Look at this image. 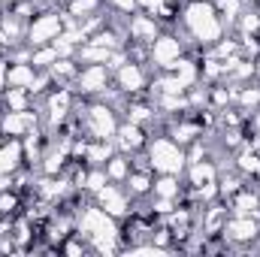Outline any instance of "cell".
Masks as SVG:
<instances>
[{
    "mask_svg": "<svg viewBox=\"0 0 260 257\" xmlns=\"http://www.w3.org/2000/svg\"><path fill=\"white\" fill-rule=\"evenodd\" d=\"M79 236L91 239V245L97 251H112L118 242V224L115 218L100 209V206H85L79 212Z\"/></svg>",
    "mask_w": 260,
    "mask_h": 257,
    "instance_id": "6da1fadb",
    "label": "cell"
},
{
    "mask_svg": "<svg viewBox=\"0 0 260 257\" xmlns=\"http://www.w3.org/2000/svg\"><path fill=\"white\" fill-rule=\"evenodd\" d=\"M185 27L191 30L200 46H215L221 40V18H218V6L209 0H191L185 6Z\"/></svg>",
    "mask_w": 260,
    "mask_h": 257,
    "instance_id": "7a4b0ae2",
    "label": "cell"
},
{
    "mask_svg": "<svg viewBox=\"0 0 260 257\" xmlns=\"http://www.w3.org/2000/svg\"><path fill=\"white\" fill-rule=\"evenodd\" d=\"M145 160H148V167L154 173H173V176H179L188 167L185 148L176 139H167V136H157V139L148 142V157Z\"/></svg>",
    "mask_w": 260,
    "mask_h": 257,
    "instance_id": "3957f363",
    "label": "cell"
},
{
    "mask_svg": "<svg viewBox=\"0 0 260 257\" xmlns=\"http://www.w3.org/2000/svg\"><path fill=\"white\" fill-rule=\"evenodd\" d=\"M61 30H64V15H61L58 9L37 15V18L27 24V30H24L27 49H40V46H49V43H52V40H55Z\"/></svg>",
    "mask_w": 260,
    "mask_h": 257,
    "instance_id": "277c9868",
    "label": "cell"
},
{
    "mask_svg": "<svg viewBox=\"0 0 260 257\" xmlns=\"http://www.w3.org/2000/svg\"><path fill=\"white\" fill-rule=\"evenodd\" d=\"M85 127L94 139H115L118 133V118L106 103H94L85 109Z\"/></svg>",
    "mask_w": 260,
    "mask_h": 257,
    "instance_id": "5b68a950",
    "label": "cell"
},
{
    "mask_svg": "<svg viewBox=\"0 0 260 257\" xmlns=\"http://www.w3.org/2000/svg\"><path fill=\"white\" fill-rule=\"evenodd\" d=\"M182 52H185V46H182V40H179V37L160 34V37L151 43V49H148V58H151V64L160 67V70H173V67L179 64Z\"/></svg>",
    "mask_w": 260,
    "mask_h": 257,
    "instance_id": "8992f818",
    "label": "cell"
},
{
    "mask_svg": "<svg viewBox=\"0 0 260 257\" xmlns=\"http://www.w3.org/2000/svg\"><path fill=\"white\" fill-rule=\"evenodd\" d=\"M109 85V67L106 64H88L76 73V91L82 94H106Z\"/></svg>",
    "mask_w": 260,
    "mask_h": 257,
    "instance_id": "52a82bcc",
    "label": "cell"
},
{
    "mask_svg": "<svg viewBox=\"0 0 260 257\" xmlns=\"http://www.w3.org/2000/svg\"><path fill=\"white\" fill-rule=\"evenodd\" d=\"M94 197H97V206L106 209L112 218H124V215L130 212V203H127V197H124V191L118 188V182H112V185L106 182Z\"/></svg>",
    "mask_w": 260,
    "mask_h": 257,
    "instance_id": "ba28073f",
    "label": "cell"
},
{
    "mask_svg": "<svg viewBox=\"0 0 260 257\" xmlns=\"http://www.w3.org/2000/svg\"><path fill=\"white\" fill-rule=\"evenodd\" d=\"M127 34L130 40H136V43H154L157 37H160V27H157V21H154V15H148V12H133V18L127 21Z\"/></svg>",
    "mask_w": 260,
    "mask_h": 257,
    "instance_id": "9c48e42d",
    "label": "cell"
},
{
    "mask_svg": "<svg viewBox=\"0 0 260 257\" xmlns=\"http://www.w3.org/2000/svg\"><path fill=\"white\" fill-rule=\"evenodd\" d=\"M221 233H224L227 239H233V242H251V239L260 236V224L251 218V215H239V218L224 221Z\"/></svg>",
    "mask_w": 260,
    "mask_h": 257,
    "instance_id": "30bf717a",
    "label": "cell"
},
{
    "mask_svg": "<svg viewBox=\"0 0 260 257\" xmlns=\"http://www.w3.org/2000/svg\"><path fill=\"white\" fill-rule=\"evenodd\" d=\"M34 124H37V115H30L27 109L24 112H6L3 118H0V133L3 136H9V139H21L27 130H34Z\"/></svg>",
    "mask_w": 260,
    "mask_h": 257,
    "instance_id": "8fae6325",
    "label": "cell"
},
{
    "mask_svg": "<svg viewBox=\"0 0 260 257\" xmlns=\"http://www.w3.org/2000/svg\"><path fill=\"white\" fill-rule=\"evenodd\" d=\"M115 73H118V88L124 94H139L145 88V70L139 64H133L130 58H127V64H121Z\"/></svg>",
    "mask_w": 260,
    "mask_h": 257,
    "instance_id": "7c38bea8",
    "label": "cell"
},
{
    "mask_svg": "<svg viewBox=\"0 0 260 257\" xmlns=\"http://www.w3.org/2000/svg\"><path fill=\"white\" fill-rule=\"evenodd\" d=\"M24 164V145L21 139H9L0 145V176H12Z\"/></svg>",
    "mask_w": 260,
    "mask_h": 257,
    "instance_id": "4fadbf2b",
    "label": "cell"
},
{
    "mask_svg": "<svg viewBox=\"0 0 260 257\" xmlns=\"http://www.w3.org/2000/svg\"><path fill=\"white\" fill-rule=\"evenodd\" d=\"M115 142H118V148H124V151H139L142 145H145V130L142 124H118V133H115Z\"/></svg>",
    "mask_w": 260,
    "mask_h": 257,
    "instance_id": "5bb4252c",
    "label": "cell"
},
{
    "mask_svg": "<svg viewBox=\"0 0 260 257\" xmlns=\"http://www.w3.org/2000/svg\"><path fill=\"white\" fill-rule=\"evenodd\" d=\"M37 73H40V70L30 64V61H18V64H12L6 70V85H9V88H27V91H30Z\"/></svg>",
    "mask_w": 260,
    "mask_h": 257,
    "instance_id": "9a60e30c",
    "label": "cell"
},
{
    "mask_svg": "<svg viewBox=\"0 0 260 257\" xmlns=\"http://www.w3.org/2000/svg\"><path fill=\"white\" fill-rule=\"evenodd\" d=\"M70 106H73V94H70L67 88H58V91L49 97V124H52V127L64 124V118H67V112H70Z\"/></svg>",
    "mask_w": 260,
    "mask_h": 257,
    "instance_id": "2e32d148",
    "label": "cell"
},
{
    "mask_svg": "<svg viewBox=\"0 0 260 257\" xmlns=\"http://www.w3.org/2000/svg\"><path fill=\"white\" fill-rule=\"evenodd\" d=\"M85 157H88V164H94V167H106V160L112 157V139H97L94 145L85 148Z\"/></svg>",
    "mask_w": 260,
    "mask_h": 257,
    "instance_id": "e0dca14e",
    "label": "cell"
},
{
    "mask_svg": "<svg viewBox=\"0 0 260 257\" xmlns=\"http://www.w3.org/2000/svg\"><path fill=\"white\" fill-rule=\"evenodd\" d=\"M179 176H173V173H160V179H154V185H151V194L154 197H170V200H176L179 197Z\"/></svg>",
    "mask_w": 260,
    "mask_h": 257,
    "instance_id": "ac0fdd59",
    "label": "cell"
},
{
    "mask_svg": "<svg viewBox=\"0 0 260 257\" xmlns=\"http://www.w3.org/2000/svg\"><path fill=\"white\" fill-rule=\"evenodd\" d=\"M106 176H109V182H127L130 176V160L124 154H112L109 160H106Z\"/></svg>",
    "mask_w": 260,
    "mask_h": 257,
    "instance_id": "d6986e66",
    "label": "cell"
},
{
    "mask_svg": "<svg viewBox=\"0 0 260 257\" xmlns=\"http://www.w3.org/2000/svg\"><path fill=\"white\" fill-rule=\"evenodd\" d=\"M215 176H218L215 164H209V160H197V164H191V185H194V188H203V185L215 182Z\"/></svg>",
    "mask_w": 260,
    "mask_h": 257,
    "instance_id": "ffe728a7",
    "label": "cell"
},
{
    "mask_svg": "<svg viewBox=\"0 0 260 257\" xmlns=\"http://www.w3.org/2000/svg\"><path fill=\"white\" fill-rule=\"evenodd\" d=\"M79 58H82V64H109L112 52H109V49H103V46H94V43H82Z\"/></svg>",
    "mask_w": 260,
    "mask_h": 257,
    "instance_id": "44dd1931",
    "label": "cell"
},
{
    "mask_svg": "<svg viewBox=\"0 0 260 257\" xmlns=\"http://www.w3.org/2000/svg\"><path fill=\"white\" fill-rule=\"evenodd\" d=\"M151 185H154V179L148 176V170H130V176H127V188L130 194H151Z\"/></svg>",
    "mask_w": 260,
    "mask_h": 257,
    "instance_id": "7402d4cb",
    "label": "cell"
},
{
    "mask_svg": "<svg viewBox=\"0 0 260 257\" xmlns=\"http://www.w3.org/2000/svg\"><path fill=\"white\" fill-rule=\"evenodd\" d=\"M97 9H100V0H73L67 6V15H73L76 21H85V18H94Z\"/></svg>",
    "mask_w": 260,
    "mask_h": 257,
    "instance_id": "603a6c76",
    "label": "cell"
},
{
    "mask_svg": "<svg viewBox=\"0 0 260 257\" xmlns=\"http://www.w3.org/2000/svg\"><path fill=\"white\" fill-rule=\"evenodd\" d=\"M170 73H173V76H176V79H179V82L185 85V91H188V88L194 85L197 76H200V73H197V64H194V61H188V58H179V64L173 67Z\"/></svg>",
    "mask_w": 260,
    "mask_h": 257,
    "instance_id": "cb8c5ba5",
    "label": "cell"
},
{
    "mask_svg": "<svg viewBox=\"0 0 260 257\" xmlns=\"http://www.w3.org/2000/svg\"><path fill=\"white\" fill-rule=\"evenodd\" d=\"M55 61H58V52H55L52 43L49 46H40V49H30V64L37 67V70H49Z\"/></svg>",
    "mask_w": 260,
    "mask_h": 257,
    "instance_id": "d4e9b609",
    "label": "cell"
},
{
    "mask_svg": "<svg viewBox=\"0 0 260 257\" xmlns=\"http://www.w3.org/2000/svg\"><path fill=\"white\" fill-rule=\"evenodd\" d=\"M3 103L12 112H24L27 109V88H6L3 91Z\"/></svg>",
    "mask_w": 260,
    "mask_h": 257,
    "instance_id": "484cf974",
    "label": "cell"
},
{
    "mask_svg": "<svg viewBox=\"0 0 260 257\" xmlns=\"http://www.w3.org/2000/svg\"><path fill=\"white\" fill-rule=\"evenodd\" d=\"M236 100L245 112H257L260 109V88L257 85H245L242 91H236Z\"/></svg>",
    "mask_w": 260,
    "mask_h": 257,
    "instance_id": "4316f807",
    "label": "cell"
},
{
    "mask_svg": "<svg viewBox=\"0 0 260 257\" xmlns=\"http://www.w3.org/2000/svg\"><path fill=\"white\" fill-rule=\"evenodd\" d=\"M67 154H70L67 145L55 148V151H49V154H46V164H43V173H46V176H58L61 167H64V160H67Z\"/></svg>",
    "mask_w": 260,
    "mask_h": 257,
    "instance_id": "83f0119b",
    "label": "cell"
},
{
    "mask_svg": "<svg viewBox=\"0 0 260 257\" xmlns=\"http://www.w3.org/2000/svg\"><path fill=\"white\" fill-rule=\"evenodd\" d=\"M64 191H67V185L61 179H55V176H46V179L37 185V194H40L43 200H58Z\"/></svg>",
    "mask_w": 260,
    "mask_h": 257,
    "instance_id": "f1b7e54d",
    "label": "cell"
},
{
    "mask_svg": "<svg viewBox=\"0 0 260 257\" xmlns=\"http://www.w3.org/2000/svg\"><path fill=\"white\" fill-rule=\"evenodd\" d=\"M233 209H236L239 215H254V212L260 209V200H257V194L239 191L236 197H233Z\"/></svg>",
    "mask_w": 260,
    "mask_h": 257,
    "instance_id": "f546056e",
    "label": "cell"
},
{
    "mask_svg": "<svg viewBox=\"0 0 260 257\" xmlns=\"http://www.w3.org/2000/svg\"><path fill=\"white\" fill-rule=\"evenodd\" d=\"M197 136H200V124H176V130H173V139H176L179 145L194 142Z\"/></svg>",
    "mask_w": 260,
    "mask_h": 257,
    "instance_id": "4dcf8cb0",
    "label": "cell"
},
{
    "mask_svg": "<svg viewBox=\"0 0 260 257\" xmlns=\"http://www.w3.org/2000/svg\"><path fill=\"white\" fill-rule=\"evenodd\" d=\"M106 182H109L106 170H103V167H97L94 173H88V176H85V185H82V188H85V191H91V194H97L103 185H106Z\"/></svg>",
    "mask_w": 260,
    "mask_h": 257,
    "instance_id": "1f68e13d",
    "label": "cell"
},
{
    "mask_svg": "<svg viewBox=\"0 0 260 257\" xmlns=\"http://www.w3.org/2000/svg\"><path fill=\"white\" fill-rule=\"evenodd\" d=\"M154 88H157L160 94H185V85H182L173 73H170V76H164V79H157V82H154Z\"/></svg>",
    "mask_w": 260,
    "mask_h": 257,
    "instance_id": "d6a6232c",
    "label": "cell"
},
{
    "mask_svg": "<svg viewBox=\"0 0 260 257\" xmlns=\"http://www.w3.org/2000/svg\"><path fill=\"white\" fill-rule=\"evenodd\" d=\"M151 118H154V112H151L148 106H142V103H136V106L127 109V121H133V124H145V121H151Z\"/></svg>",
    "mask_w": 260,
    "mask_h": 257,
    "instance_id": "836d02e7",
    "label": "cell"
},
{
    "mask_svg": "<svg viewBox=\"0 0 260 257\" xmlns=\"http://www.w3.org/2000/svg\"><path fill=\"white\" fill-rule=\"evenodd\" d=\"M236 167H239L242 173H260V157L254 154V151H242Z\"/></svg>",
    "mask_w": 260,
    "mask_h": 257,
    "instance_id": "e575fe53",
    "label": "cell"
},
{
    "mask_svg": "<svg viewBox=\"0 0 260 257\" xmlns=\"http://www.w3.org/2000/svg\"><path fill=\"white\" fill-rule=\"evenodd\" d=\"M239 27H242V34H245V37L257 34V30H260V15H257V12H242V21H239Z\"/></svg>",
    "mask_w": 260,
    "mask_h": 257,
    "instance_id": "d590c367",
    "label": "cell"
},
{
    "mask_svg": "<svg viewBox=\"0 0 260 257\" xmlns=\"http://www.w3.org/2000/svg\"><path fill=\"white\" fill-rule=\"evenodd\" d=\"M15 209H18V197H15V194L0 191V215H12Z\"/></svg>",
    "mask_w": 260,
    "mask_h": 257,
    "instance_id": "8d00e7d4",
    "label": "cell"
},
{
    "mask_svg": "<svg viewBox=\"0 0 260 257\" xmlns=\"http://www.w3.org/2000/svg\"><path fill=\"white\" fill-rule=\"evenodd\" d=\"M233 97H236V91H224V88H215V91H212V100H215V106H227Z\"/></svg>",
    "mask_w": 260,
    "mask_h": 257,
    "instance_id": "74e56055",
    "label": "cell"
},
{
    "mask_svg": "<svg viewBox=\"0 0 260 257\" xmlns=\"http://www.w3.org/2000/svg\"><path fill=\"white\" fill-rule=\"evenodd\" d=\"M164 0H136V9H145L148 15H160Z\"/></svg>",
    "mask_w": 260,
    "mask_h": 257,
    "instance_id": "f35d334b",
    "label": "cell"
},
{
    "mask_svg": "<svg viewBox=\"0 0 260 257\" xmlns=\"http://www.w3.org/2000/svg\"><path fill=\"white\" fill-rule=\"evenodd\" d=\"M109 3H112V6H115V9H118V12H136V0H109Z\"/></svg>",
    "mask_w": 260,
    "mask_h": 257,
    "instance_id": "ab89813d",
    "label": "cell"
},
{
    "mask_svg": "<svg viewBox=\"0 0 260 257\" xmlns=\"http://www.w3.org/2000/svg\"><path fill=\"white\" fill-rule=\"evenodd\" d=\"M6 70H9V64H6V61H0V94L9 88V85H6Z\"/></svg>",
    "mask_w": 260,
    "mask_h": 257,
    "instance_id": "60d3db41",
    "label": "cell"
},
{
    "mask_svg": "<svg viewBox=\"0 0 260 257\" xmlns=\"http://www.w3.org/2000/svg\"><path fill=\"white\" fill-rule=\"evenodd\" d=\"M64 251H67V254H82V251H85V245H79V242H67Z\"/></svg>",
    "mask_w": 260,
    "mask_h": 257,
    "instance_id": "b9f144b4",
    "label": "cell"
},
{
    "mask_svg": "<svg viewBox=\"0 0 260 257\" xmlns=\"http://www.w3.org/2000/svg\"><path fill=\"white\" fill-rule=\"evenodd\" d=\"M251 127H254V130L260 133V109L254 112V115H251Z\"/></svg>",
    "mask_w": 260,
    "mask_h": 257,
    "instance_id": "7bdbcfd3",
    "label": "cell"
},
{
    "mask_svg": "<svg viewBox=\"0 0 260 257\" xmlns=\"http://www.w3.org/2000/svg\"><path fill=\"white\" fill-rule=\"evenodd\" d=\"M12 3H15V0H0V6H12Z\"/></svg>",
    "mask_w": 260,
    "mask_h": 257,
    "instance_id": "ee69618b",
    "label": "cell"
},
{
    "mask_svg": "<svg viewBox=\"0 0 260 257\" xmlns=\"http://www.w3.org/2000/svg\"><path fill=\"white\" fill-rule=\"evenodd\" d=\"M58 3H67V6H70V3H73V0H58Z\"/></svg>",
    "mask_w": 260,
    "mask_h": 257,
    "instance_id": "f6af8a7d",
    "label": "cell"
},
{
    "mask_svg": "<svg viewBox=\"0 0 260 257\" xmlns=\"http://www.w3.org/2000/svg\"><path fill=\"white\" fill-rule=\"evenodd\" d=\"M251 3H257V0H251Z\"/></svg>",
    "mask_w": 260,
    "mask_h": 257,
    "instance_id": "bcb514c9",
    "label": "cell"
},
{
    "mask_svg": "<svg viewBox=\"0 0 260 257\" xmlns=\"http://www.w3.org/2000/svg\"><path fill=\"white\" fill-rule=\"evenodd\" d=\"M0 46H3V43H0Z\"/></svg>",
    "mask_w": 260,
    "mask_h": 257,
    "instance_id": "7dc6e473",
    "label": "cell"
}]
</instances>
